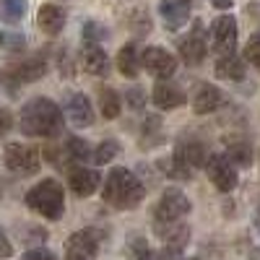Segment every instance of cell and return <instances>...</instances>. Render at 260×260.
Masks as SVG:
<instances>
[{
	"label": "cell",
	"mask_w": 260,
	"mask_h": 260,
	"mask_svg": "<svg viewBox=\"0 0 260 260\" xmlns=\"http://www.w3.org/2000/svg\"><path fill=\"white\" fill-rule=\"evenodd\" d=\"M21 133L31 138H55L62 130V110L47 96H34L21 110Z\"/></svg>",
	"instance_id": "1"
},
{
	"label": "cell",
	"mask_w": 260,
	"mask_h": 260,
	"mask_svg": "<svg viewBox=\"0 0 260 260\" xmlns=\"http://www.w3.org/2000/svg\"><path fill=\"white\" fill-rule=\"evenodd\" d=\"M102 195H104L107 206H112L117 211H130L143 201L146 187L138 180L136 172H130L125 167H115L110 172V177L104 180V192Z\"/></svg>",
	"instance_id": "2"
},
{
	"label": "cell",
	"mask_w": 260,
	"mask_h": 260,
	"mask_svg": "<svg viewBox=\"0 0 260 260\" xmlns=\"http://www.w3.org/2000/svg\"><path fill=\"white\" fill-rule=\"evenodd\" d=\"M26 206L45 216L50 221H57L65 211V192L57 180H42L26 192Z\"/></svg>",
	"instance_id": "3"
},
{
	"label": "cell",
	"mask_w": 260,
	"mask_h": 260,
	"mask_svg": "<svg viewBox=\"0 0 260 260\" xmlns=\"http://www.w3.org/2000/svg\"><path fill=\"white\" fill-rule=\"evenodd\" d=\"M187 213H190L187 195L180 187H167L161 192L156 208H154V232H159L164 226H172V224H180Z\"/></svg>",
	"instance_id": "4"
},
{
	"label": "cell",
	"mask_w": 260,
	"mask_h": 260,
	"mask_svg": "<svg viewBox=\"0 0 260 260\" xmlns=\"http://www.w3.org/2000/svg\"><path fill=\"white\" fill-rule=\"evenodd\" d=\"M47 73V60L42 55H34V57H26L21 62H11L0 71V83L8 86V89H16L21 83H34L39 81L42 76Z\"/></svg>",
	"instance_id": "5"
},
{
	"label": "cell",
	"mask_w": 260,
	"mask_h": 260,
	"mask_svg": "<svg viewBox=\"0 0 260 260\" xmlns=\"http://www.w3.org/2000/svg\"><path fill=\"white\" fill-rule=\"evenodd\" d=\"M3 161L13 175H34L39 169V151L26 143H8L3 151Z\"/></svg>",
	"instance_id": "6"
},
{
	"label": "cell",
	"mask_w": 260,
	"mask_h": 260,
	"mask_svg": "<svg viewBox=\"0 0 260 260\" xmlns=\"http://www.w3.org/2000/svg\"><path fill=\"white\" fill-rule=\"evenodd\" d=\"M206 172L219 192H232L237 187V167L226 159V154H211L206 161Z\"/></svg>",
	"instance_id": "7"
},
{
	"label": "cell",
	"mask_w": 260,
	"mask_h": 260,
	"mask_svg": "<svg viewBox=\"0 0 260 260\" xmlns=\"http://www.w3.org/2000/svg\"><path fill=\"white\" fill-rule=\"evenodd\" d=\"M141 65L156 78H169L175 76L177 71V57L167 52L164 47H146L143 55H141Z\"/></svg>",
	"instance_id": "8"
},
{
	"label": "cell",
	"mask_w": 260,
	"mask_h": 260,
	"mask_svg": "<svg viewBox=\"0 0 260 260\" xmlns=\"http://www.w3.org/2000/svg\"><path fill=\"white\" fill-rule=\"evenodd\" d=\"M211 39H213V50L224 55H232L237 47V21L234 16H219L211 26Z\"/></svg>",
	"instance_id": "9"
},
{
	"label": "cell",
	"mask_w": 260,
	"mask_h": 260,
	"mask_svg": "<svg viewBox=\"0 0 260 260\" xmlns=\"http://www.w3.org/2000/svg\"><path fill=\"white\" fill-rule=\"evenodd\" d=\"M175 156H177L182 164H187L190 169H201V167H206V161H208V151H206L203 141L190 138V136H182V138L177 141V146H175Z\"/></svg>",
	"instance_id": "10"
},
{
	"label": "cell",
	"mask_w": 260,
	"mask_h": 260,
	"mask_svg": "<svg viewBox=\"0 0 260 260\" xmlns=\"http://www.w3.org/2000/svg\"><path fill=\"white\" fill-rule=\"evenodd\" d=\"M190 11H192L190 0H161V3H159V16L164 21V26L172 29V31L187 24Z\"/></svg>",
	"instance_id": "11"
},
{
	"label": "cell",
	"mask_w": 260,
	"mask_h": 260,
	"mask_svg": "<svg viewBox=\"0 0 260 260\" xmlns=\"http://www.w3.org/2000/svg\"><path fill=\"white\" fill-rule=\"evenodd\" d=\"M206 52H208L206 37H203V29H201V24H198V26H195V29L180 42V57H182L187 65H201V62L206 60Z\"/></svg>",
	"instance_id": "12"
},
{
	"label": "cell",
	"mask_w": 260,
	"mask_h": 260,
	"mask_svg": "<svg viewBox=\"0 0 260 260\" xmlns=\"http://www.w3.org/2000/svg\"><path fill=\"white\" fill-rule=\"evenodd\" d=\"M151 102H154L159 110H177V107H182L187 102L185 91L180 89L177 83L172 81H159L154 86V94H151Z\"/></svg>",
	"instance_id": "13"
},
{
	"label": "cell",
	"mask_w": 260,
	"mask_h": 260,
	"mask_svg": "<svg viewBox=\"0 0 260 260\" xmlns=\"http://www.w3.org/2000/svg\"><path fill=\"white\" fill-rule=\"evenodd\" d=\"M68 185L78 198H89L91 192H96L99 187V172L89 169V167H76L68 172Z\"/></svg>",
	"instance_id": "14"
},
{
	"label": "cell",
	"mask_w": 260,
	"mask_h": 260,
	"mask_svg": "<svg viewBox=\"0 0 260 260\" xmlns=\"http://www.w3.org/2000/svg\"><path fill=\"white\" fill-rule=\"evenodd\" d=\"M81 65H83V71L91 73V76H107V71H110V57H107V52L99 45L86 42L81 47Z\"/></svg>",
	"instance_id": "15"
},
{
	"label": "cell",
	"mask_w": 260,
	"mask_h": 260,
	"mask_svg": "<svg viewBox=\"0 0 260 260\" xmlns=\"http://www.w3.org/2000/svg\"><path fill=\"white\" fill-rule=\"evenodd\" d=\"M65 115H68L71 125L76 127H89L94 122V110H91V102L86 94H73L65 104Z\"/></svg>",
	"instance_id": "16"
},
{
	"label": "cell",
	"mask_w": 260,
	"mask_h": 260,
	"mask_svg": "<svg viewBox=\"0 0 260 260\" xmlns=\"http://www.w3.org/2000/svg\"><path fill=\"white\" fill-rule=\"evenodd\" d=\"M221 104H224V91L211 86V83H203L192 96V110L198 115H211V112L219 110Z\"/></svg>",
	"instance_id": "17"
},
{
	"label": "cell",
	"mask_w": 260,
	"mask_h": 260,
	"mask_svg": "<svg viewBox=\"0 0 260 260\" xmlns=\"http://www.w3.org/2000/svg\"><path fill=\"white\" fill-rule=\"evenodd\" d=\"M99 245H102V232L99 229H81V232L71 234V240H68L65 247L76 250V252H81L86 257H91V255H96Z\"/></svg>",
	"instance_id": "18"
},
{
	"label": "cell",
	"mask_w": 260,
	"mask_h": 260,
	"mask_svg": "<svg viewBox=\"0 0 260 260\" xmlns=\"http://www.w3.org/2000/svg\"><path fill=\"white\" fill-rule=\"evenodd\" d=\"M37 26L45 34H50V37H57L62 31V26H65V11L52 6V3L42 6L39 13H37Z\"/></svg>",
	"instance_id": "19"
},
{
	"label": "cell",
	"mask_w": 260,
	"mask_h": 260,
	"mask_svg": "<svg viewBox=\"0 0 260 260\" xmlns=\"http://www.w3.org/2000/svg\"><path fill=\"white\" fill-rule=\"evenodd\" d=\"M89 156H91L89 143H86L83 138H78V136H71V138H65V143H62V151H60V156H57V164H60V159L73 161V164H83V161H89Z\"/></svg>",
	"instance_id": "20"
},
{
	"label": "cell",
	"mask_w": 260,
	"mask_h": 260,
	"mask_svg": "<svg viewBox=\"0 0 260 260\" xmlns=\"http://www.w3.org/2000/svg\"><path fill=\"white\" fill-rule=\"evenodd\" d=\"M216 76L224 78V81H242L245 78V60L232 55H224L216 60Z\"/></svg>",
	"instance_id": "21"
},
{
	"label": "cell",
	"mask_w": 260,
	"mask_h": 260,
	"mask_svg": "<svg viewBox=\"0 0 260 260\" xmlns=\"http://www.w3.org/2000/svg\"><path fill=\"white\" fill-rule=\"evenodd\" d=\"M117 68L125 78H136L141 71V55L136 50V45H125L117 55Z\"/></svg>",
	"instance_id": "22"
},
{
	"label": "cell",
	"mask_w": 260,
	"mask_h": 260,
	"mask_svg": "<svg viewBox=\"0 0 260 260\" xmlns=\"http://www.w3.org/2000/svg\"><path fill=\"white\" fill-rule=\"evenodd\" d=\"M99 110L107 120H115L120 115V94L110 89V86H102V91H99Z\"/></svg>",
	"instance_id": "23"
},
{
	"label": "cell",
	"mask_w": 260,
	"mask_h": 260,
	"mask_svg": "<svg viewBox=\"0 0 260 260\" xmlns=\"http://www.w3.org/2000/svg\"><path fill=\"white\" fill-rule=\"evenodd\" d=\"M226 159L234 161V164H240V167H250L252 164V148L247 141H229L226 146Z\"/></svg>",
	"instance_id": "24"
},
{
	"label": "cell",
	"mask_w": 260,
	"mask_h": 260,
	"mask_svg": "<svg viewBox=\"0 0 260 260\" xmlns=\"http://www.w3.org/2000/svg\"><path fill=\"white\" fill-rule=\"evenodd\" d=\"M159 167H161L164 175H167V177H172V180H190V175H192V169H190L187 164H182L175 154L159 159Z\"/></svg>",
	"instance_id": "25"
},
{
	"label": "cell",
	"mask_w": 260,
	"mask_h": 260,
	"mask_svg": "<svg viewBox=\"0 0 260 260\" xmlns=\"http://www.w3.org/2000/svg\"><path fill=\"white\" fill-rule=\"evenodd\" d=\"M26 13V0H0V16L8 24H18Z\"/></svg>",
	"instance_id": "26"
},
{
	"label": "cell",
	"mask_w": 260,
	"mask_h": 260,
	"mask_svg": "<svg viewBox=\"0 0 260 260\" xmlns=\"http://www.w3.org/2000/svg\"><path fill=\"white\" fill-rule=\"evenodd\" d=\"M117 154H120V143L117 141H102L99 143V148L94 151V161L96 164H110V161H115L117 159Z\"/></svg>",
	"instance_id": "27"
},
{
	"label": "cell",
	"mask_w": 260,
	"mask_h": 260,
	"mask_svg": "<svg viewBox=\"0 0 260 260\" xmlns=\"http://www.w3.org/2000/svg\"><path fill=\"white\" fill-rule=\"evenodd\" d=\"M148 138H154V146L161 143V117L151 115L143 122V146H148Z\"/></svg>",
	"instance_id": "28"
},
{
	"label": "cell",
	"mask_w": 260,
	"mask_h": 260,
	"mask_svg": "<svg viewBox=\"0 0 260 260\" xmlns=\"http://www.w3.org/2000/svg\"><path fill=\"white\" fill-rule=\"evenodd\" d=\"M127 255H133L136 260H151V247L143 237H133L127 240Z\"/></svg>",
	"instance_id": "29"
},
{
	"label": "cell",
	"mask_w": 260,
	"mask_h": 260,
	"mask_svg": "<svg viewBox=\"0 0 260 260\" xmlns=\"http://www.w3.org/2000/svg\"><path fill=\"white\" fill-rule=\"evenodd\" d=\"M245 60L260 71V31H255V34L250 37V42L245 45Z\"/></svg>",
	"instance_id": "30"
},
{
	"label": "cell",
	"mask_w": 260,
	"mask_h": 260,
	"mask_svg": "<svg viewBox=\"0 0 260 260\" xmlns=\"http://www.w3.org/2000/svg\"><path fill=\"white\" fill-rule=\"evenodd\" d=\"M83 37H86V42H94V45H96L99 39L107 37V29L99 26L96 21H89V24H83Z\"/></svg>",
	"instance_id": "31"
},
{
	"label": "cell",
	"mask_w": 260,
	"mask_h": 260,
	"mask_svg": "<svg viewBox=\"0 0 260 260\" xmlns=\"http://www.w3.org/2000/svg\"><path fill=\"white\" fill-rule=\"evenodd\" d=\"M21 260H57V257H55V252H50L47 247H34V250H29Z\"/></svg>",
	"instance_id": "32"
},
{
	"label": "cell",
	"mask_w": 260,
	"mask_h": 260,
	"mask_svg": "<svg viewBox=\"0 0 260 260\" xmlns=\"http://www.w3.org/2000/svg\"><path fill=\"white\" fill-rule=\"evenodd\" d=\"M11 127H13V115L0 107V138H6L11 133Z\"/></svg>",
	"instance_id": "33"
},
{
	"label": "cell",
	"mask_w": 260,
	"mask_h": 260,
	"mask_svg": "<svg viewBox=\"0 0 260 260\" xmlns=\"http://www.w3.org/2000/svg\"><path fill=\"white\" fill-rule=\"evenodd\" d=\"M127 104L133 107V110H141V107L146 104V99H143V91H141V89H133V91H127Z\"/></svg>",
	"instance_id": "34"
},
{
	"label": "cell",
	"mask_w": 260,
	"mask_h": 260,
	"mask_svg": "<svg viewBox=\"0 0 260 260\" xmlns=\"http://www.w3.org/2000/svg\"><path fill=\"white\" fill-rule=\"evenodd\" d=\"M13 255V245H11V240L0 232V260H6V257H11Z\"/></svg>",
	"instance_id": "35"
},
{
	"label": "cell",
	"mask_w": 260,
	"mask_h": 260,
	"mask_svg": "<svg viewBox=\"0 0 260 260\" xmlns=\"http://www.w3.org/2000/svg\"><path fill=\"white\" fill-rule=\"evenodd\" d=\"M211 6L219 8V11H229V8L234 6V0H211Z\"/></svg>",
	"instance_id": "36"
},
{
	"label": "cell",
	"mask_w": 260,
	"mask_h": 260,
	"mask_svg": "<svg viewBox=\"0 0 260 260\" xmlns=\"http://www.w3.org/2000/svg\"><path fill=\"white\" fill-rule=\"evenodd\" d=\"M65 260H89V257H86V255H81V252H76V250H68Z\"/></svg>",
	"instance_id": "37"
},
{
	"label": "cell",
	"mask_w": 260,
	"mask_h": 260,
	"mask_svg": "<svg viewBox=\"0 0 260 260\" xmlns=\"http://www.w3.org/2000/svg\"><path fill=\"white\" fill-rule=\"evenodd\" d=\"M0 45H3V37H0Z\"/></svg>",
	"instance_id": "38"
}]
</instances>
